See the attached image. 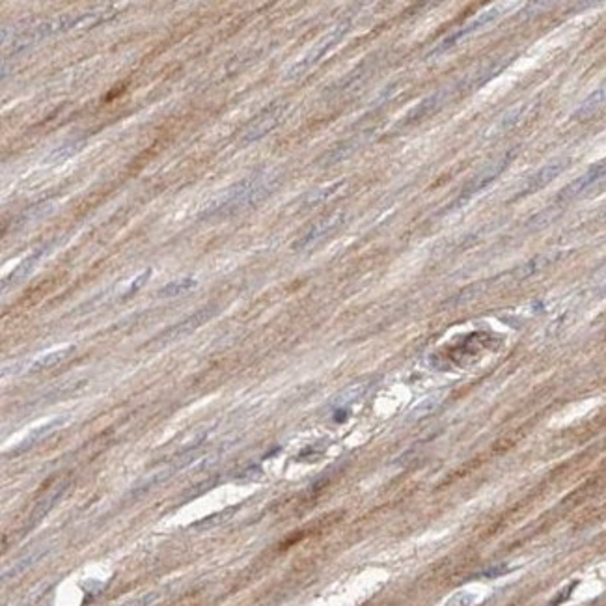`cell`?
I'll list each match as a JSON object with an SVG mask.
<instances>
[{"instance_id": "cell-1", "label": "cell", "mask_w": 606, "mask_h": 606, "mask_svg": "<svg viewBox=\"0 0 606 606\" xmlns=\"http://www.w3.org/2000/svg\"><path fill=\"white\" fill-rule=\"evenodd\" d=\"M217 312H219L217 306H208V308L198 310V312H194L190 317H187V319H183L181 323H178L176 327H172L170 330H167V333L162 334L161 342H167L168 344V342H174V339H179L183 338V336H187V334L194 333L196 328L202 327L203 323H208Z\"/></svg>"}, {"instance_id": "cell-2", "label": "cell", "mask_w": 606, "mask_h": 606, "mask_svg": "<svg viewBox=\"0 0 606 606\" xmlns=\"http://www.w3.org/2000/svg\"><path fill=\"white\" fill-rule=\"evenodd\" d=\"M66 422H67V416H60L51 420V422L43 423V426H40V428L32 429V431H30V433L26 435V437H24V439L13 448L12 452L8 453V455H10V457H17V455H21V453L28 452L30 448H34L37 442H42V440L47 439L49 435L54 433L56 429L62 428Z\"/></svg>"}, {"instance_id": "cell-3", "label": "cell", "mask_w": 606, "mask_h": 606, "mask_svg": "<svg viewBox=\"0 0 606 606\" xmlns=\"http://www.w3.org/2000/svg\"><path fill=\"white\" fill-rule=\"evenodd\" d=\"M606 174V161L603 162H597L595 167H591L588 170V172L584 174V176H580L578 179H575L573 183L567 187V189L562 192L558 196V200H573V198H577L582 190H586L589 187V185H594L597 179H600L603 176Z\"/></svg>"}, {"instance_id": "cell-4", "label": "cell", "mask_w": 606, "mask_h": 606, "mask_svg": "<svg viewBox=\"0 0 606 606\" xmlns=\"http://www.w3.org/2000/svg\"><path fill=\"white\" fill-rule=\"evenodd\" d=\"M73 351H75V345H66V347H60V349L49 351V353L37 357L34 362L30 364V371H43V369L54 368L60 362H64L67 357H71Z\"/></svg>"}, {"instance_id": "cell-5", "label": "cell", "mask_w": 606, "mask_h": 606, "mask_svg": "<svg viewBox=\"0 0 606 606\" xmlns=\"http://www.w3.org/2000/svg\"><path fill=\"white\" fill-rule=\"evenodd\" d=\"M67 489V483H64V485H60V487H56L53 491V493L49 494V496H45L43 500H40L37 502V505L34 507V512H32V515H30V523H28V528H34L37 523H42V519L47 515L51 510H53L54 505L58 504V500L64 496V493H66Z\"/></svg>"}, {"instance_id": "cell-6", "label": "cell", "mask_w": 606, "mask_h": 606, "mask_svg": "<svg viewBox=\"0 0 606 606\" xmlns=\"http://www.w3.org/2000/svg\"><path fill=\"white\" fill-rule=\"evenodd\" d=\"M280 114H282V108L280 107L276 108V110H267V112L263 114L262 118L258 119L256 124L250 127L249 135L244 137V140L252 142V140H258V138L262 137V135H265V133L271 131L274 125H276V121H278Z\"/></svg>"}, {"instance_id": "cell-7", "label": "cell", "mask_w": 606, "mask_h": 606, "mask_svg": "<svg viewBox=\"0 0 606 606\" xmlns=\"http://www.w3.org/2000/svg\"><path fill=\"white\" fill-rule=\"evenodd\" d=\"M47 553H49L47 548H42V550H34V553L26 554L24 558H21V559H19V562H15V564H13L12 567H10V569H8L6 573L2 575V580H8V578L19 577V575H21L23 571L30 569L32 565L36 564L37 559H42L43 556H45V554H47Z\"/></svg>"}, {"instance_id": "cell-8", "label": "cell", "mask_w": 606, "mask_h": 606, "mask_svg": "<svg viewBox=\"0 0 606 606\" xmlns=\"http://www.w3.org/2000/svg\"><path fill=\"white\" fill-rule=\"evenodd\" d=\"M196 284L198 282L194 278L174 280V282H170V284H167L165 287H162L161 292H159V297L161 298L178 297V295H181V293L189 292V289H192V287H196Z\"/></svg>"}, {"instance_id": "cell-9", "label": "cell", "mask_w": 606, "mask_h": 606, "mask_svg": "<svg viewBox=\"0 0 606 606\" xmlns=\"http://www.w3.org/2000/svg\"><path fill=\"white\" fill-rule=\"evenodd\" d=\"M475 600V595L470 591H459L446 603V606H472Z\"/></svg>"}, {"instance_id": "cell-10", "label": "cell", "mask_w": 606, "mask_h": 606, "mask_svg": "<svg viewBox=\"0 0 606 606\" xmlns=\"http://www.w3.org/2000/svg\"><path fill=\"white\" fill-rule=\"evenodd\" d=\"M149 274H151V269H148V271H146V273L138 274L137 278L133 280L131 287H129V289H127V292H125L124 298H127V297H131V295H135V293H137L138 289H140V287H142V285L146 284V282H148Z\"/></svg>"}, {"instance_id": "cell-11", "label": "cell", "mask_w": 606, "mask_h": 606, "mask_svg": "<svg viewBox=\"0 0 606 606\" xmlns=\"http://www.w3.org/2000/svg\"><path fill=\"white\" fill-rule=\"evenodd\" d=\"M504 573H507V565H498V567H493V569L483 571L480 577H483V578H496V577H500V575H504Z\"/></svg>"}, {"instance_id": "cell-12", "label": "cell", "mask_w": 606, "mask_h": 606, "mask_svg": "<svg viewBox=\"0 0 606 606\" xmlns=\"http://www.w3.org/2000/svg\"><path fill=\"white\" fill-rule=\"evenodd\" d=\"M155 599H157V594H149V595H146V597H142V599L131 600L129 605H125V606H149Z\"/></svg>"}, {"instance_id": "cell-13", "label": "cell", "mask_w": 606, "mask_h": 606, "mask_svg": "<svg viewBox=\"0 0 606 606\" xmlns=\"http://www.w3.org/2000/svg\"><path fill=\"white\" fill-rule=\"evenodd\" d=\"M345 420V410H338L336 412V422H344Z\"/></svg>"}]
</instances>
